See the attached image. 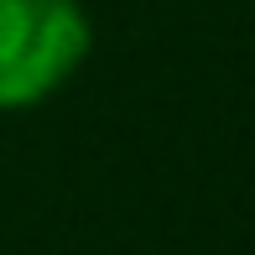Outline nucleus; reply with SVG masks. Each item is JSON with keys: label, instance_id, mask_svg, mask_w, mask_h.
Here are the masks:
<instances>
[{"label": "nucleus", "instance_id": "nucleus-1", "mask_svg": "<svg viewBox=\"0 0 255 255\" xmlns=\"http://www.w3.org/2000/svg\"><path fill=\"white\" fill-rule=\"evenodd\" d=\"M94 47L78 0H0V110L52 99Z\"/></svg>", "mask_w": 255, "mask_h": 255}]
</instances>
